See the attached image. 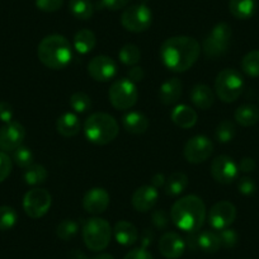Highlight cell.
Listing matches in <instances>:
<instances>
[{
	"mask_svg": "<svg viewBox=\"0 0 259 259\" xmlns=\"http://www.w3.org/2000/svg\"><path fill=\"white\" fill-rule=\"evenodd\" d=\"M187 245L184 239L174 231L161 235L159 240V251L166 259H178L183 255Z\"/></svg>",
	"mask_w": 259,
	"mask_h": 259,
	"instance_id": "17",
	"label": "cell"
},
{
	"mask_svg": "<svg viewBox=\"0 0 259 259\" xmlns=\"http://www.w3.org/2000/svg\"><path fill=\"white\" fill-rule=\"evenodd\" d=\"M170 118L176 126L187 130L192 128L194 124L197 123L198 116L197 112L194 111L192 107L187 106V104H179L171 111Z\"/></svg>",
	"mask_w": 259,
	"mask_h": 259,
	"instance_id": "19",
	"label": "cell"
},
{
	"mask_svg": "<svg viewBox=\"0 0 259 259\" xmlns=\"http://www.w3.org/2000/svg\"><path fill=\"white\" fill-rule=\"evenodd\" d=\"M188 187V177L183 171H174L165 181V193L168 196H179Z\"/></svg>",
	"mask_w": 259,
	"mask_h": 259,
	"instance_id": "28",
	"label": "cell"
},
{
	"mask_svg": "<svg viewBox=\"0 0 259 259\" xmlns=\"http://www.w3.org/2000/svg\"><path fill=\"white\" fill-rule=\"evenodd\" d=\"M52 198L49 191L33 188L24 194L23 210L31 219H39L49 212Z\"/></svg>",
	"mask_w": 259,
	"mask_h": 259,
	"instance_id": "10",
	"label": "cell"
},
{
	"mask_svg": "<svg viewBox=\"0 0 259 259\" xmlns=\"http://www.w3.org/2000/svg\"><path fill=\"white\" fill-rule=\"evenodd\" d=\"M114 238L118 241L121 245L130 246L138 241L139 239V231L134 224L128 223V221H118L114 225Z\"/></svg>",
	"mask_w": 259,
	"mask_h": 259,
	"instance_id": "23",
	"label": "cell"
},
{
	"mask_svg": "<svg viewBox=\"0 0 259 259\" xmlns=\"http://www.w3.org/2000/svg\"><path fill=\"white\" fill-rule=\"evenodd\" d=\"M119 61L126 66H135L141 59V51L136 45L127 44L119 50L118 52Z\"/></svg>",
	"mask_w": 259,
	"mask_h": 259,
	"instance_id": "32",
	"label": "cell"
},
{
	"mask_svg": "<svg viewBox=\"0 0 259 259\" xmlns=\"http://www.w3.org/2000/svg\"><path fill=\"white\" fill-rule=\"evenodd\" d=\"M165 177H164V174H160V173H158V174H155V176L153 177V178H151V186L154 187V188H160L161 186H164V184H165Z\"/></svg>",
	"mask_w": 259,
	"mask_h": 259,
	"instance_id": "49",
	"label": "cell"
},
{
	"mask_svg": "<svg viewBox=\"0 0 259 259\" xmlns=\"http://www.w3.org/2000/svg\"><path fill=\"white\" fill-rule=\"evenodd\" d=\"M151 219H153V224L158 229H165L169 224V216L164 210L154 211Z\"/></svg>",
	"mask_w": 259,
	"mask_h": 259,
	"instance_id": "43",
	"label": "cell"
},
{
	"mask_svg": "<svg viewBox=\"0 0 259 259\" xmlns=\"http://www.w3.org/2000/svg\"><path fill=\"white\" fill-rule=\"evenodd\" d=\"M18 221L17 211L11 206H0V231L11 230Z\"/></svg>",
	"mask_w": 259,
	"mask_h": 259,
	"instance_id": "35",
	"label": "cell"
},
{
	"mask_svg": "<svg viewBox=\"0 0 259 259\" xmlns=\"http://www.w3.org/2000/svg\"><path fill=\"white\" fill-rule=\"evenodd\" d=\"M122 124L127 133L141 135L149 128V119L140 112H128L122 117Z\"/></svg>",
	"mask_w": 259,
	"mask_h": 259,
	"instance_id": "22",
	"label": "cell"
},
{
	"mask_svg": "<svg viewBox=\"0 0 259 259\" xmlns=\"http://www.w3.org/2000/svg\"><path fill=\"white\" fill-rule=\"evenodd\" d=\"M213 153V143L207 136H194L184 145L183 155L188 163L200 164L207 160Z\"/></svg>",
	"mask_w": 259,
	"mask_h": 259,
	"instance_id": "11",
	"label": "cell"
},
{
	"mask_svg": "<svg viewBox=\"0 0 259 259\" xmlns=\"http://www.w3.org/2000/svg\"><path fill=\"white\" fill-rule=\"evenodd\" d=\"M201 46L193 37L174 36L160 46V59L164 66L174 73H184L198 60Z\"/></svg>",
	"mask_w": 259,
	"mask_h": 259,
	"instance_id": "1",
	"label": "cell"
},
{
	"mask_svg": "<svg viewBox=\"0 0 259 259\" xmlns=\"http://www.w3.org/2000/svg\"><path fill=\"white\" fill-rule=\"evenodd\" d=\"M13 116H14V112H13V107L11 106V103L4 101L0 102V121L8 123V122L13 121Z\"/></svg>",
	"mask_w": 259,
	"mask_h": 259,
	"instance_id": "44",
	"label": "cell"
},
{
	"mask_svg": "<svg viewBox=\"0 0 259 259\" xmlns=\"http://www.w3.org/2000/svg\"><path fill=\"white\" fill-rule=\"evenodd\" d=\"M219 238H220L221 246L225 249H231L238 244L239 241V235L234 229H223V230H219Z\"/></svg>",
	"mask_w": 259,
	"mask_h": 259,
	"instance_id": "39",
	"label": "cell"
},
{
	"mask_svg": "<svg viewBox=\"0 0 259 259\" xmlns=\"http://www.w3.org/2000/svg\"><path fill=\"white\" fill-rule=\"evenodd\" d=\"M238 189L244 196H251V194L255 193L256 184L250 177H241L238 182Z\"/></svg>",
	"mask_w": 259,
	"mask_h": 259,
	"instance_id": "42",
	"label": "cell"
},
{
	"mask_svg": "<svg viewBox=\"0 0 259 259\" xmlns=\"http://www.w3.org/2000/svg\"><path fill=\"white\" fill-rule=\"evenodd\" d=\"M141 240H143V248H146V245L151 244V240H153V233L149 230L144 231L143 236H141Z\"/></svg>",
	"mask_w": 259,
	"mask_h": 259,
	"instance_id": "50",
	"label": "cell"
},
{
	"mask_svg": "<svg viewBox=\"0 0 259 259\" xmlns=\"http://www.w3.org/2000/svg\"><path fill=\"white\" fill-rule=\"evenodd\" d=\"M233 29L226 22L218 23L202 42V50L208 59H219L228 52Z\"/></svg>",
	"mask_w": 259,
	"mask_h": 259,
	"instance_id": "7",
	"label": "cell"
},
{
	"mask_svg": "<svg viewBox=\"0 0 259 259\" xmlns=\"http://www.w3.org/2000/svg\"><path fill=\"white\" fill-rule=\"evenodd\" d=\"M24 182L29 186H38L45 183L47 178V170L41 164H32L31 166L26 168L23 174Z\"/></svg>",
	"mask_w": 259,
	"mask_h": 259,
	"instance_id": "31",
	"label": "cell"
},
{
	"mask_svg": "<svg viewBox=\"0 0 259 259\" xmlns=\"http://www.w3.org/2000/svg\"><path fill=\"white\" fill-rule=\"evenodd\" d=\"M33 153H32L31 149L27 148V146L21 145L18 149H16V150L13 151V160L19 168L26 169L28 168V166H31L32 164H33Z\"/></svg>",
	"mask_w": 259,
	"mask_h": 259,
	"instance_id": "38",
	"label": "cell"
},
{
	"mask_svg": "<svg viewBox=\"0 0 259 259\" xmlns=\"http://www.w3.org/2000/svg\"><path fill=\"white\" fill-rule=\"evenodd\" d=\"M12 168H13V163L9 155L4 151L0 150V183H3L12 173Z\"/></svg>",
	"mask_w": 259,
	"mask_h": 259,
	"instance_id": "40",
	"label": "cell"
},
{
	"mask_svg": "<svg viewBox=\"0 0 259 259\" xmlns=\"http://www.w3.org/2000/svg\"><path fill=\"white\" fill-rule=\"evenodd\" d=\"M210 171L216 182L221 184H230L238 178L239 168L233 158L228 155H219L211 163Z\"/></svg>",
	"mask_w": 259,
	"mask_h": 259,
	"instance_id": "13",
	"label": "cell"
},
{
	"mask_svg": "<svg viewBox=\"0 0 259 259\" xmlns=\"http://www.w3.org/2000/svg\"><path fill=\"white\" fill-rule=\"evenodd\" d=\"M97 37L91 29H80L74 36V47L81 55L89 54L96 47Z\"/></svg>",
	"mask_w": 259,
	"mask_h": 259,
	"instance_id": "27",
	"label": "cell"
},
{
	"mask_svg": "<svg viewBox=\"0 0 259 259\" xmlns=\"http://www.w3.org/2000/svg\"><path fill=\"white\" fill-rule=\"evenodd\" d=\"M123 259H154V256L151 255L150 251L146 250L145 248H136L130 250L128 253L124 255Z\"/></svg>",
	"mask_w": 259,
	"mask_h": 259,
	"instance_id": "46",
	"label": "cell"
},
{
	"mask_svg": "<svg viewBox=\"0 0 259 259\" xmlns=\"http://www.w3.org/2000/svg\"><path fill=\"white\" fill-rule=\"evenodd\" d=\"M26 128L17 121L8 122L0 128V150L4 153L14 151L23 144Z\"/></svg>",
	"mask_w": 259,
	"mask_h": 259,
	"instance_id": "12",
	"label": "cell"
},
{
	"mask_svg": "<svg viewBox=\"0 0 259 259\" xmlns=\"http://www.w3.org/2000/svg\"><path fill=\"white\" fill-rule=\"evenodd\" d=\"M79 230V225L76 221L74 220H62L61 223L57 225L56 229V234L61 240L64 241H68L70 239H73L74 236L78 234Z\"/></svg>",
	"mask_w": 259,
	"mask_h": 259,
	"instance_id": "36",
	"label": "cell"
},
{
	"mask_svg": "<svg viewBox=\"0 0 259 259\" xmlns=\"http://www.w3.org/2000/svg\"><path fill=\"white\" fill-rule=\"evenodd\" d=\"M197 245L198 249L203 250L205 253H216V251H219V249L221 248L219 234L213 233V231L211 230H206L197 234Z\"/></svg>",
	"mask_w": 259,
	"mask_h": 259,
	"instance_id": "29",
	"label": "cell"
},
{
	"mask_svg": "<svg viewBox=\"0 0 259 259\" xmlns=\"http://www.w3.org/2000/svg\"><path fill=\"white\" fill-rule=\"evenodd\" d=\"M57 133L64 138H74L80 133V121L75 113H64L56 121Z\"/></svg>",
	"mask_w": 259,
	"mask_h": 259,
	"instance_id": "24",
	"label": "cell"
},
{
	"mask_svg": "<svg viewBox=\"0 0 259 259\" xmlns=\"http://www.w3.org/2000/svg\"><path fill=\"white\" fill-rule=\"evenodd\" d=\"M174 225L186 233H197L206 220V206L198 196L188 194L176 201L170 210Z\"/></svg>",
	"mask_w": 259,
	"mask_h": 259,
	"instance_id": "2",
	"label": "cell"
},
{
	"mask_svg": "<svg viewBox=\"0 0 259 259\" xmlns=\"http://www.w3.org/2000/svg\"><path fill=\"white\" fill-rule=\"evenodd\" d=\"M208 223L216 230L229 228L236 219V207L229 201H220L215 203L208 211Z\"/></svg>",
	"mask_w": 259,
	"mask_h": 259,
	"instance_id": "14",
	"label": "cell"
},
{
	"mask_svg": "<svg viewBox=\"0 0 259 259\" xmlns=\"http://www.w3.org/2000/svg\"><path fill=\"white\" fill-rule=\"evenodd\" d=\"M88 74L97 81H106L112 80L117 74V64L112 57L96 56L89 61L88 64Z\"/></svg>",
	"mask_w": 259,
	"mask_h": 259,
	"instance_id": "15",
	"label": "cell"
},
{
	"mask_svg": "<svg viewBox=\"0 0 259 259\" xmlns=\"http://www.w3.org/2000/svg\"><path fill=\"white\" fill-rule=\"evenodd\" d=\"M118 123L113 116L103 112L91 114L84 123V134L91 143L107 145L118 135Z\"/></svg>",
	"mask_w": 259,
	"mask_h": 259,
	"instance_id": "4",
	"label": "cell"
},
{
	"mask_svg": "<svg viewBox=\"0 0 259 259\" xmlns=\"http://www.w3.org/2000/svg\"><path fill=\"white\" fill-rule=\"evenodd\" d=\"M159 198L158 189L154 188L153 186H143L139 187L133 194L131 198V203H133L134 208L139 212H149L153 210L154 206L156 205Z\"/></svg>",
	"mask_w": 259,
	"mask_h": 259,
	"instance_id": "18",
	"label": "cell"
},
{
	"mask_svg": "<svg viewBox=\"0 0 259 259\" xmlns=\"http://www.w3.org/2000/svg\"><path fill=\"white\" fill-rule=\"evenodd\" d=\"M145 78V71L143 70V68H140V66H134V68H131L128 70V79L133 83H139V81H141L143 79Z\"/></svg>",
	"mask_w": 259,
	"mask_h": 259,
	"instance_id": "48",
	"label": "cell"
},
{
	"mask_svg": "<svg viewBox=\"0 0 259 259\" xmlns=\"http://www.w3.org/2000/svg\"><path fill=\"white\" fill-rule=\"evenodd\" d=\"M109 201H111V197L108 192L101 187H96V188L89 189L84 194L83 207L88 213L99 215L108 208Z\"/></svg>",
	"mask_w": 259,
	"mask_h": 259,
	"instance_id": "16",
	"label": "cell"
},
{
	"mask_svg": "<svg viewBox=\"0 0 259 259\" xmlns=\"http://www.w3.org/2000/svg\"><path fill=\"white\" fill-rule=\"evenodd\" d=\"M229 11L236 19H249L256 11V0H230Z\"/></svg>",
	"mask_w": 259,
	"mask_h": 259,
	"instance_id": "25",
	"label": "cell"
},
{
	"mask_svg": "<svg viewBox=\"0 0 259 259\" xmlns=\"http://www.w3.org/2000/svg\"><path fill=\"white\" fill-rule=\"evenodd\" d=\"M34 3L39 11L46 12V13H54L61 8L64 0H34Z\"/></svg>",
	"mask_w": 259,
	"mask_h": 259,
	"instance_id": "41",
	"label": "cell"
},
{
	"mask_svg": "<svg viewBox=\"0 0 259 259\" xmlns=\"http://www.w3.org/2000/svg\"><path fill=\"white\" fill-rule=\"evenodd\" d=\"M128 3L130 0H101V4L98 7L107 8L109 11H119V9L124 8Z\"/></svg>",
	"mask_w": 259,
	"mask_h": 259,
	"instance_id": "45",
	"label": "cell"
},
{
	"mask_svg": "<svg viewBox=\"0 0 259 259\" xmlns=\"http://www.w3.org/2000/svg\"><path fill=\"white\" fill-rule=\"evenodd\" d=\"M37 56L46 68L62 70L70 64L73 57L70 42L61 34H50L38 44Z\"/></svg>",
	"mask_w": 259,
	"mask_h": 259,
	"instance_id": "3",
	"label": "cell"
},
{
	"mask_svg": "<svg viewBox=\"0 0 259 259\" xmlns=\"http://www.w3.org/2000/svg\"><path fill=\"white\" fill-rule=\"evenodd\" d=\"M241 70L251 78L259 76V50L248 52L241 60Z\"/></svg>",
	"mask_w": 259,
	"mask_h": 259,
	"instance_id": "33",
	"label": "cell"
},
{
	"mask_svg": "<svg viewBox=\"0 0 259 259\" xmlns=\"http://www.w3.org/2000/svg\"><path fill=\"white\" fill-rule=\"evenodd\" d=\"M69 11L75 18L87 21L93 16L94 6L91 0H70L69 2Z\"/></svg>",
	"mask_w": 259,
	"mask_h": 259,
	"instance_id": "30",
	"label": "cell"
},
{
	"mask_svg": "<svg viewBox=\"0 0 259 259\" xmlns=\"http://www.w3.org/2000/svg\"><path fill=\"white\" fill-rule=\"evenodd\" d=\"M112 228L109 223L101 218L87 220L83 228V240L87 248L92 251H102L109 245Z\"/></svg>",
	"mask_w": 259,
	"mask_h": 259,
	"instance_id": "5",
	"label": "cell"
},
{
	"mask_svg": "<svg viewBox=\"0 0 259 259\" xmlns=\"http://www.w3.org/2000/svg\"><path fill=\"white\" fill-rule=\"evenodd\" d=\"M91 259H114L113 255H111V254L108 253H102V254H98V255H94L93 258Z\"/></svg>",
	"mask_w": 259,
	"mask_h": 259,
	"instance_id": "51",
	"label": "cell"
},
{
	"mask_svg": "<svg viewBox=\"0 0 259 259\" xmlns=\"http://www.w3.org/2000/svg\"><path fill=\"white\" fill-rule=\"evenodd\" d=\"M235 124L231 121H229V119H224V121H221L220 123L218 124V127H216L215 136L216 139H218L219 143L228 144L233 140L234 136H235Z\"/></svg>",
	"mask_w": 259,
	"mask_h": 259,
	"instance_id": "34",
	"label": "cell"
},
{
	"mask_svg": "<svg viewBox=\"0 0 259 259\" xmlns=\"http://www.w3.org/2000/svg\"><path fill=\"white\" fill-rule=\"evenodd\" d=\"M234 118L243 127L254 126L259 121V108L254 104H243L235 111Z\"/></svg>",
	"mask_w": 259,
	"mask_h": 259,
	"instance_id": "26",
	"label": "cell"
},
{
	"mask_svg": "<svg viewBox=\"0 0 259 259\" xmlns=\"http://www.w3.org/2000/svg\"><path fill=\"white\" fill-rule=\"evenodd\" d=\"M244 79L235 69H224L215 79V92L219 99L225 103H233L241 96Z\"/></svg>",
	"mask_w": 259,
	"mask_h": 259,
	"instance_id": "6",
	"label": "cell"
},
{
	"mask_svg": "<svg viewBox=\"0 0 259 259\" xmlns=\"http://www.w3.org/2000/svg\"><path fill=\"white\" fill-rule=\"evenodd\" d=\"M153 22V13L144 3L135 4L123 11L121 16V24L126 31L140 33L150 28Z\"/></svg>",
	"mask_w": 259,
	"mask_h": 259,
	"instance_id": "9",
	"label": "cell"
},
{
	"mask_svg": "<svg viewBox=\"0 0 259 259\" xmlns=\"http://www.w3.org/2000/svg\"><path fill=\"white\" fill-rule=\"evenodd\" d=\"M69 103L76 113H84L92 107L91 97L84 92H75L69 99Z\"/></svg>",
	"mask_w": 259,
	"mask_h": 259,
	"instance_id": "37",
	"label": "cell"
},
{
	"mask_svg": "<svg viewBox=\"0 0 259 259\" xmlns=\"http://www.w3.org/2000/svg\"><path fill=\"white\" fill-rule=\"evenodd\" d=\"M182 81L178 78H170L164 81L159 89V99L165 106L177 103L182 96Z\"/></svg>",
	"mask_w": 259,
	"mask_h": 259,
	"instance_id": "20",
	"label": "cell"
},
{
	"mask_svg": "<svg viewBox=\"0 0 259 259\" xmlns=\"http://www.w3.org/2000/svg\"><path fill=\"white\" fill-rule=\"evenodd\" d=\"M238 168H239V170L243 171V173H251V171L255 170L256 164H255V161H254L253 158H248V156H246V158L241 159V161L239 163Z\"/></svg>",
	"mask_w": 259,
	"mask_h": 259,
	"instance_id": "47",
	"label": "cell"
},
{
	"mask_svg": "<svg viewBox=\"0 0 259 259\" xmlns=\"http://www.w3.org/2000/svg\"><path fill=\"white\" fill-rule=\"evenodd\" d=\"M189 96H191L192 103L198 109H203V111L211 108V106L215 103V94L212 89L206 84H196L192 88Z\"/></svg>",
	"mask_w": 259,
	"mask_h": 259,
	"instance_id": "21",
	"label": "cell"
},
{
	"mask_svg": "<svg viewBox=\"0 0 259 259\" xmlns=\"http://www.w3.org/2000/svg\"><path fill=\"white\" fill-rule=\"evenodd\" d=\"M109 102L118 111L133 108L139 99V92L135 83L130 79H118L111 85L108 92Z\"/></svg>",
	"mask_w": 259,
	"mask_h": 259,
	"instance_id": "8",
	"label": "cell"
}]
</instances>
